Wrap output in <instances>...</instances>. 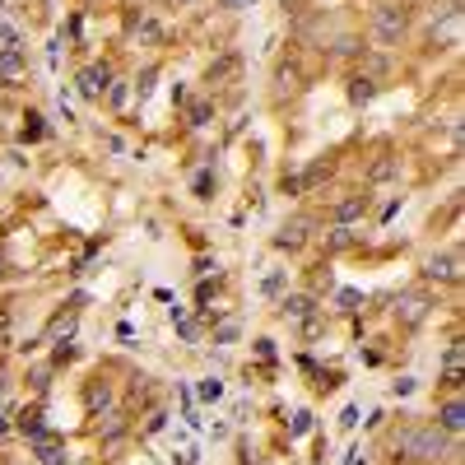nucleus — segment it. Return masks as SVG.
<instances>
[{
  "mask_svg": "<svg viewBox=\"0 0 465 465\" xmlns=\"http://www.w3.org/2000/svg\"><path fill=\"white\" fill-rule=\"evenodd\" d=\"M302 242H307V219L284 223V232L275 237V247H284V252H293V247H302Z\"/></svg>",
  "mask_w": 465,
  "mask_h": 465,
  "instance_id": "39448f33",
  "label": "nucleus"
},
{
  "mask_svg": "<svg viewBox=\"0 0 465 465\" xmlns=\"http://www.w3.org/2000/svg\"><path fill=\"white\" fill-rule=\"evenodd\" d=\"M461 423H465L461 400H447V405H442V423H437V428H442V432H461Z\"/></svg>",
  "mask_w": 465,
  "mask_h": 465,
  "instance_id": "0eeeda50",
  "label": "nucleus"
},
{
  "mask_svg": "<svg viewBox=\"0 0 465 465\" xmlns=\"http://www.w3.org/2000/svg\"><path fill=\"white\" fill-rule=\"evenodd\" d=\"M0 75H5V79H19L23 75V47H19V37H14V33L0 37Z\"/></svg>",
  "mask_w": 465,
  "mask_h": 465,
  "instance_id": "f03ea898",
  "label": "nucleus"
},
{
  "mask_svg": "<svg viewBox=\"0 0 465 465\" xmlns=\"http://www.w3.org/2000/svg\"><path fill=\"white\" fill-rule=\"evenodd\" d=\"M387 177H396V158H382V163L372 167V182H387Z\"/></svg>",
  "mask_w": 465,
  "mask_h": 465,
  "instance_id": "4468645a",
  "label": "nucleus"
},
{
  "mask_svg": "<svg viewBox=\"0 0 465 465\" xmlns=\"http://www.w3.org/2000/svg\"><path fill=\"white\" fill-rule=\"evenodd\" d=\"M363 205H367L363 196H349V200H340V210H335V219H340V223H354L358 214H363Z\"/></svg>",
  "mask_w": 465,
  "mask_h": 465,
  "instance_id": "1a4fd4ad",
  "label": "nucleus"
},
{
  "mask_svg": "<svg viewBox=\"0 0 465 465\" xmlns=\"http://www.w3.org/2000/svg\"><path fill=\"white\" fill-rule=\"evenodd\" d=\"M42 117H28V122H23V140H42Z\"/></svg>",
  "mask_w": 465,
  "mask_h": 465,
  "instance_id": "2eb2a0df",
  "label": "nucleus"
},
{
  "mask_svg": "<svg viewBox=\"0 0 465 465\" xmlns=\"http://www.w3.org/2000/svg\"><path fill=\"white\" fill-rule=\"evenodd\" d=\"M442 367H447V387H461V340H456L452 349H447Z\"/></svg>",
  "mask_w": 465,
  "mask_h": 465,
  "instance_id": "6e6552de",
  "label": "nucleus"
},
{
  "mask_svg": "<svg viewBox=\"0 0 465 465\" xmlns=\"http://www.w3.org/2000/svg\"><path fill=\"white\" fill-rule=\"evenodd\" d=\"M461 256L456 252H442V256H428V279H442V284H452L456 275H461Z\"/></svg>",
  "mask_w": 465,
  "mask_h": 465,
  "instance_id": "20e7f679",
  "label": "nucleus"
},
{
  "mask_svg": "<svg viewBox=\"0 0 465 465\" xmlns=\"http://www.w3.org/2000/svg\"><path fill=\"white\" fill-rule=\"evenodd\" d=\"M102 84H107V70H84V75H79V93H84V98H102Z\"/></svg>",
  "mask_w": 465,
  "mask_h": 465,
  "instance_id": "423d86ee",
  "label": "nucleus"
},
{
  "mask_svg": "<svg viewBox=\"0 0 465 465\" xmlns=\"http://www.w3.org/2000/svg\"><path fill=\"white\" fill-rule=\"evenodd\" d=\"M284 312H288V317H307V312H312V298H288Z\"/></svg>",
  "mask_w": 465,
  "mask_h": 465,
  "instance_id": "f8f14e48",
  "label": "nucleus"
},
{
  "mask_svg": "<svg viewBox=\"0 0 465 465\" xmlns=\"http://www.w3.org/2000/svg\"><path fill=\"white\" fill-rule=\"evenodd\" d=\"M372 28H377V42H396L400 33H405V10H377V19H372Z\"/></svg>",
  "mask_w": 465,
  "mask_h": 465,
  "instance_id": "7ed1b4c3",
  "label": "nucleus"
},
{
  "mask_svg": "<svg viewBox=\"0 0 465 465\" xmlns=\"http://www.w3.org/2000/svg\"><path fill=\"white\" fill-rule=\"evenodd\" d=\"M396 452L400 456H414V461H437L447 452V432L432 423V428H405L396 437Z\"/></svg>",
  "mask_w": 465,
  "mask_h": 465,
  "instance_id": "f257e3e1",
  "label": "nucleus"
},
{
  "mask_svg": "<svg viewBox=\"0 0 465 465\" xmlns=\"http://www.w3.org/2000/svg\"><path fill=\"white\" fill-rule=\"evenodd\" d=\"M177 331H182V340H196V335H200V326H196V322H187V317H182V322H177Z\"/></svg>",
  "mask_w": 465,
  "mask_h": 465,
  "instance_id": "a211bd4d",
  "label": "nucleus"
},
{
  "mask_svg": "<svg viewBox=\"0 0 465 465\" xmlns=\"http://www.w3.org/2000/svg\"><path fill=\"white\" fill-rule=\"evenodd\" d=\"M232 70H237V61H232V56H228V61H219V66L210 70V79H223V75H232Z\"/></svg>",
  "mask_w": 465,
  "mask_h": 465,
  "instance_id": "f3484780",
  "label": "nucleus"
},
{
  "mask_svg": "<svg viewBox=\"0 0 465 465\" xmlns=\"http://www.w3.org/2000/svg\"><path fill=\"white\" fill-rule=\"evenodd\" d=\"M200 396H205V400H219V396H223V382H219V377H210V382H200Z\"/></svg>",
  "mask_w": 465,
  "mask_h": 465,
  "instance_id": "dca6fc26",
  "label": "nucleus"
},
{
  "mask_svg": "<svg viewBox=\"0 0 465 465\" xmlns=\"http://www.w3.org/2000/svg\"><path fill=\"white\" fill-rule=\"evenodd\" d=\"M0 37H5V28H0Z\"/></svg>",
  "mask_w": 465,
  "mask_h": 465,
  "instance_id": "4be33fe9",
  "label": "nucleus"
},
{
  "mask_svg": "<svg viewBox=\"0 0 465 465\" xmlns=\"http://www.w3.org/2000/svg\"><path fill=\"white\" fill-rule=\"evenodd\" d=\"M307 428H312V414H298V419H293V437H302Z\"/></svg>",
  "mask_w": 465,
  "mask_h": 465,
  "instance_id": "6ab92c4d",
  "label": "nucleus"
},
{
  "mask_svg": "<svg viewBox=\"0 0 465 465\" xmlns=\"http://www.w3.org/2000/svg\"><path fill=\"white\" fill-rule=\"evenodd\" d=\"M232 335H237V326H232V322H223V326H219V344H228Z\"/></svg>",
  "mask_w": 465,
  "mask_h": 465,
  "instance_id": "412c9836",
  "label": "nucleus"
},
{
  "mask_svg": "<svg viewBox=\"0 0 465 465\" xmlns=\"http://www.w3.org/2000/svg\"><path fill=\"white\" fill-rule=\"evenodd\" d=\"M372 93H377V84H372V79H354V89H349V98H354V102H367V98H372Z\"/></svg>",
  "mask_w": 465,
  "mask_h": 465,
  "instance_id": "9d476101",
  "label": "nucleus"
},
{
  "mask_svg": "<svg viewBox=\"0 0 465 465\" xmlns=\"http://www.w3.org/2000/svg\"><path fill=\"white\" fill-rule=\"evenodd\" d=\"M187 117H191V126H205V122H210V102H191Z\"/></svg>",
  "mask_w": 465,
  "mask_h": 465,
  "instance_id": "ddd939ff",
  "label": "nucleus"
},
{
  "mask_svg": "<svg viewBox=\"0 0 465 465\" xmlns=\"http://www.w3.org/2000/svg\"><path fill=\"white\" fill-rule=\"evenodd\" d=\"M117 432H122V419H117V414H107V428H102V437H117Z\"/></svg>",
  "mask_w": 465,
  "mask_h": 465,
  "instance_id": "aec40b11",
  "label": "nucleus"
},
{
  "mask_svg": "<svg viewBox=\"0 0 465 465\" xmlns=\"http://www.w3.org/2000/svg\"><path fill=\"white\" fill-rule=\"evenodd\" d=\"M423 307H428V302H423V298H405V322H423Z\"/></svg>",
  "mask_w": 465,
  "mask_h": 465,
  "instance_id": "9b49d317",
  "label": "nucleus"
}]
</instances>
